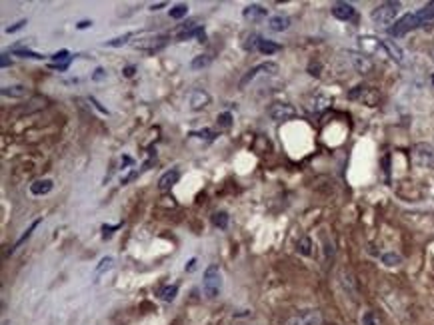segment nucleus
<instances>
[{
  "label": "nucleus",
  "instance_id": "obj_1",
  "mask_svg": "<svg viewBox=\"0 0 434 325\" xmlns=\"http://www.w3.org/2000/svg\"><path fill=\"white\" fill-rule=\"evenodd\" d=\"M202 289L208 299H216L222 289V273L218 265H208L202 277Z\"/></svg>",
  "mask_w": 434,
  "mask_h": 325
},
{
  "label": "nucleus",
  "instance_id": "obj_2",
  "mask_svg": "<svg viewBox=\"0 0 434 325\" xmlns=\"http://www.w3.org/2000/svg\"><path fill=\"white\" fill-rule=\"evenodd\" d=\"M166 44H168V36H164V34H152V36L136 38V40L132 42V48H134V50H140V52H146V54H154V52L162 50Z\"/></svg>",
  "mask_w": 434,
  "mask_h": 325
},
{
  "label": "nucleus",
  "instance_id": "obj_3",
  "mask_svg": "<svg viewBox=\"0 0 434 325\" xmlns=\"http://www.w3.org/2000/svg\"><path fill=\"white\" fill-rule=\"evenodd\" d=\"M412 162L418 168L434 170V148L430 144H416L412 148Z\"/></svg>",
  "mask_w": 434,
  "mask_h": 325
},
{
  "label": "nucleus",
  "instance_id": "obj_4",
  "mask_svg": "<svg viewBox=\"0 0 434 325\" xmlns=\"http://www.w3.org/2000/svg\"><path fill=\"white\" fill-rule=\"evenodd\" d=\"M400 2H382V4H378L374 10H372V20L376 22V24H390V22H394V18L398 16V10H400Z\"/></svg>",
  "mask_w": 434,
  "mask_h": 325
},
{
  "label": "nucleus",
  "instance_id": "obj_5",
  "mask_svg": "<svg viewBox=\"0 0 434 325\" xmlns=\"http://www.w3.org/2000/svg\"><path fill=\"white\" fill-rule=\"evenodd\" d=\"M268 116L270 120L274 122H288L296 116V108L288 102H274L270 108H268Z\"/></svg>",
  "mask_w": 434,
  "mask_h": 325
},
{
  "label": "nucleus",
  "instance_id": "obj_6",
  "mask_svg": "<svg viewBox=\"0 0 434 325\" xmlns=\"http://www.w3.org/2000/svg\"><path fill=\"white\" fill-rule=\"evenodd\" d=\"M284 325H322V313L318 309L300 311L292 317H288Z\"/></svg>",
  "mask_w": 434,
  "mask_h": 325
},
{
  "label": "nucleus",
  "instance_id": "obj_7",
  "mask_svg": "<svg viewBox=\"0 0 434 325\" xmlns=\"http://www.w3.org/2000/svg\"><path fill=\"white\" fill-rule=\"evenodd\" d=\"M346 56H348V60L352 62V66H354V70H356L358 74H370V72L374 70V62H372L364 52L348 50Z\"/></svg>",
  "mask_w": 434,
  "mask_h": 325
},
{
  "label": "nucleus",
  "instance_id": "obj_8",
  "mask_svg": "<svg viewBox=\"0 0 434 325\" xmlns=\"http://www.w3.org/2000/svg\"><path fill=\"white\" fill-rule=\"evenodd\" d=\"M348 98H350V100H360V102H364V104H368V106H376L380 94H378L374 88H370V86H356L354 90L348 92Z\"/></svg>",
  "mask_w": 434,
  "mask_h": 325
},
{
  "label": "nucleus",
  "instance_id": "obj_9",
  "mask_svg": "<svg viewBox=\"0 0 434 325\" xmlns=\"http://www.w3.org/2000/svg\"><path fill=\"white\" fill-rule=\"evenodd\" d=\"M412 28H418L416 14H404L400 20L394 22V26H390V34H392L394 38H400V36L408 34Z\"/></svg>",
  "mask_w": 434,
  "mask_h": 325
},
{
  "label": "nucleus",
  "instance_id": "obj_10",
  "mask_svg": "<svg viewBox=\"0 0 434 325\" xmlns=\"http://www.w3.org/2000/svg\"><path fill=\"white\" fill-rule=\"evenodd\" d=\"M262 72H264V74H276V72H278V64H276V62H262V64L254 66L252 70H248V72L244 74V78L240 80V84H238V86H240V90H244V88H246V84H248V82H252V80H254L258 74H262Z\"/></svg>",
  "mask_w": 434,
  "mask_h": 325
},
{
  "label": "nucleus",
  "instance_id": "obj_11",
  "mask_svg": "<svg viewBox=\"0 0 434 325\" xmlns=\"http://www.w3.org/2000/svg\"><path fill=\"white\" fill-rule=\"evenodd\" d=\"M210 104V94L204 90V88H196L192 94H190V108L192 110H202Z\"/></svg>",
  "mask_w": 434,
  "mask_h": 325
},
{
  "label": "nucleus",
  "instance_id": "obj_12",
  "mask_svg": "<svg viewBox=\"0 0 434 325\" xmlns=\"http://www.w3.org/2000/svg\"><path fill=\"white\" fill-rule=\"evenodd\" d=\"M332 16L338 20H350L354 16V6L350 2H334L332 4Z\"/></svg>",
  "mask_w": 434,
  "mask_h": 325
},
{
  "label": "nucleus",
  "instance_id": "obj_13",
  "mask_svg": "<svg viewBox=\"0 0 434 325\" xmlns=\"http://www.w3.org/2000/svg\"><path fill=\"white\" fill-rule=\"evenodd\" d=\"M242 16H244V20H248V22H260L262 18H266V8L260 6V4H248V6L242 10Z\"/></svg>",
  "mask_w": 434,
  "mask_h": 325
},
{
  "label": "nucleus",
  "instance_id": "obj_14",
  "mask_svg": "<svg viewBox=\"0 0 434 325\" xmlns=\"http://www.w3.org/2000/svg\"><path fill=\"white\" fill-rule=\"evenodd\" d=\"M178 178H180L178 170H168V172H164V174L160 176V180H158V190H160V192H168V190L178 182Z\"/></svg>",
  "mask_w": 434,
  "mask_h": 325
},
{
  "label": "nucleus",
  "instance_id": "obj_15",
  "mask_svg": "<svg viewBox=\"0 0 434 325\" xmlns=\"http://www.w3.org/2000/svg\"><path fill=\"white\" fill-rule=\"evenodd\" d=\"M268 28L272 32H284V30L290 28V18H288L286 14H276V16H272L268 20Z\"/></svg>",
  "mask_w": 434,
  "mask_h": 325
},
{
  "label": "nucleus",
  "instance_id": "obj_16",
  "mask_svg": "<svg viewBox=\"0 0 434 325\" xmlns=\"http://www.w3.org/2000/svg\"><path fill=\"white\" fill-rule=\"evenodd\" d=\"M0 94H2L4 98H24V96H28V88H26V86H22V84L4 86L2 90H0Z\"/></svg>",
  "mask_w": 434,
  "mask_h": 325
},
{
  "label": "nucleus",
  "instance_id": "obj_17",
  "mask_svg": "<svg viewBox=\"0 0 434 325\" xmlns=\"http://www.w3.org/2000/svg\"><path fill=\"white\" fill-rule=\"evenodd\" d=\"M382 46H384V50H386V54L394 60V62H402L404 60V52L400 50V46L398 44H394L392 40H382Z\"/></svg>",
  "mask_w": 434,
  "mask_h": 325
},
{
  "label": "nucleus",
  "instance_id": "obj_18",
  "mask_svg": "<svg viewBox=\"0 0 434 325\" xmlns=\"http://www.w3.org/2000/svg\"><path fill=\"white\" fill-rule=\"evenodd\" d=\"M330 106V98L328 96H324V94H316L312 100H310V104H308V110L310 112H322V110H326Z\"/></svg>",
  "mask_w": 434,
  "mask_h": 325
},
{
  "label": "nucleus",
  "instance_id": "obj_19",
  "mask_svg": "<svg viewBox=\"0 0 434 325\" xmlns=\"http://www.w3.org/2000/svg\"><path fill=\"white\" fill-rule=\"evenodd\" d=\"M52 190V180H36L30 184V194L32 196H44Z\"/></svg>",
  "mask_w": 434,
  "mask_h": 325
},
{
  "label": "nucleus",
  "instance_id": "obj_20",
  "mask_svg": "<svg viewBox=\"0 0 434 325\" xmlns=\"http://www.w3.org/2000/svg\"><path fill=\"white\" fill-rule=\"evenodd\" d=\"M416 14V20H418V26H424V24H430L434 20V4H428L424 8H420Z\"/></svg>",
  "mask_w": 434,
  "mask_h": 325
},
{
  "label": "nucleus",
  "instance_id": "obj_21",
  "mask_svg": "<svg viewBox=\"0 0 434 325\" xmlns=\"http://www.w3.org/2000/svg\"><path fill=\"white\" fill-rule=\"evenodd\" d=\"M340 283L344 285L346 293H350L352 297H356V283H354L352 273H348V271H340Z\"/></svg>",
  "mask_w": 434,
  "mask_h": 325
},
{
  "label": "nucleus",
  "instance_id": "obj_22",
  "mask_svg": "<svg viewBox=\"0 0 434 325\" xmlns=\"http://www.w3.org/2000/svg\"><path fill=\"white\" fill-rule=\"evenodd\" d=\"M278 50H280V46H278L276 42L266 40V38H260V40H258V52L270 56V54H274V52H278Z\"/></svg>",
  "mask_w": 434,
  "mask_h": 325
},
{
  "label": "nucleus",
  "instance_id": "obj_23",
  "mask_svg": "<svg viewBox=\"0 0 434 325\" xmlns=\"http://www.w3.org/2000/svg\"><path fill=\"white\" fill-rule=\"evenodd\" d=\"M210 62H212V58H210L208 54H198V56H194V58H192V62H190V68H192V70H202V68L210 66Z\"/></svg>",
  "mask_w": 434,
  "mask_h": 325
},
{
  "label": "nucleus",
  "instance_id": "obj_24",
  "mask_svg": "<svg viewBox=\"0 0 434 325\" xmlns=\"http://www.w3.org/2000/svg\"><path fill=\"white\" fill-rule=\"evenodd\" d=\"M296 251H298L300 255H310V253H312V240H310L308 236L300 238L298 244H296Z\"/></svg>",
  "mask_w": 434,
  "mask_h": 325
},
{
  "label": "nucleus",
  "instance_id": "obj_25",
  "mask_svg": "<svg viewBox=\"0 0 434 325\" xmlns=\"http://www.w3.org/2000/svg\"><path fill=\"white\" fill-rule=\"evenodd\" d=\"M382 263L388 265V267H396V265L402 263V257L398 253H394V251H388V253H382Z\"/></svg>",
  "mask_w": 434,
  "mask_h": 325
},
{
  "label": "nucleus",
  "instance_id": "obj_26",
  "mask_svg": "<svg viewBox=\"0 0 434 325\" xmlns=\"http://www.w3.org/2000/svg\"><path fill=\"white\" fill-rule=\"evenodd\" d=\"M212 224H214L216 228H220V230H226V228H228V216H226V212H214V214H212Z\"/></svg>",
  "mask_w": 434,
  "mask_h": 325
},
{
  "label": "nucleus",
  "instance_id": "obj_27",
  "mask_svg": "<svg viewBox=\"0 0 434 325\" xmlns=\"http://www.w3.org/2000/svg\"><path fill=\"white\" fill-rule=\"evenodd\" d=\"M176 293H178V285L174 283V285H166L162 291H160V299L162 301H172L174 297H176Z\"/></svg>",
  "mask_w": 434,
  "mask_h": 325
},
{
  "label": "nucleus",
  "instance_id": "obj_28",
  "mask_svg": "<svg viewBox=\"0 0 434 325\" xmlns=\"http://www.w3.org/2000/svg\"><path fill=\"white\" fill-rule=\"evenodd\" d=\"M362 325H382V321H380V317H378V313H374V311H366L364 315H362Z\"/></svg>",
  "mask_w": 434,
  "mask_h": 325
},
{
  "label": "nucleus",
  "instance_id": "obj_29",
  "mask_svg": "<svg viewBox=\"0 0 434 325\" xmlns=\"http://www.w3.org/2000/svg\"><path fill=\"white\" fill-rule=\"evenodd\" d=\"M12 52L16 54V56H22V58H34V60H42V54H38V52H32V50H26V48H12Z\"/></svg>",
  "mask_w": 434,
  "mask_h": 325
},
{
  "label": "nucleus",
  "instance_id": "obj_30",
  "mask_svg": "<svg viewBox=\"0 0 434 325\" xmlns=\"http://www.w3.org/2000/svg\"><path fill=\"white\" fill-rule=\"evenodd\" d=\"M190 138H200V140H206V142H212V140L216 138V132H212V130H208V128H204V130H200V132H190Z\"/></svg>",
  "mask_w": 434,
  "mask_h": 325
},
{
  "label": "nucleus",
  "instance_id": "obj_31",
  "mask_svg": "<svg viewBox=\"0 0 434 325\" xmlns=\"http://www.w3.org/2000/svg\"><path fill=\"white\" fill-rule=\"evenodd\" d=\"M186 12H188V6H186V4H176L174 8H170V18L180 20V18L186 16Z\"/></svg>",
  "mask_w": 434,
  "mask_h": 325
},
{
  "label": "nucleus",
  "instance_id": "obj_32",
  "mask_svg": "<svg viewBox=\"0 0 434 325\" xmlns=\"http://www.w3.org/2000/svg\"><path fill=\"white\" fill-rule=\"evenodd\" d=\"M216 122H218V128L228 130V128L232 126V114H230V112H222V114L216 118Z\"/></svg>",
  "mask_w": 434,
  "mask_h": 325
},
{
  "label": "nucleus",
  "instance_id": "obj_33",
  "mask_svg": "<svg viewBox=\"0 0 434 325\" xmlns=\"http://www.w3.org/2000/svg\"><path fill=\"white\" fill-rule=\"evenodd\" d=\"M40 222H42V220H36V222H32V226H30V228H28V230H26V234H22V238H20V240H18V242H16V244H14V247H12V249H10V251H14V249H16V247H20V245H22V244H24V242H26V240H28V238H30V234H32V232H34V228H36V226H38V224H40Z\"/></svg>",
  "mask_w": 434,
  "mask_h": 325
},
{
  "label": "nucleus",
  "instance_id": "obj_34",
  "mask_svg": "<svg viewBox=\"0 0 434 325\" xmlns=\"http://www.w3.org/2000/svg\"><path fill=\"white\" fill-rule=\"evenodd\" d=\"M134 34L132 32H128V34H124V36H118V38H114V40H108V42H104V46H122V44H126L130 38H132Z\"/></svg>",
  "mask_w": 434,
  "mask_h": 325
},
{
  "label": "nucleus",
  "instance_id": "obj_35",
  "mask_svg": "<svg viewBox=\"0 0 434 325\" xmlns=\"http://www.w3.org/2000/svg\"><path fill=\"white\" fill-rule=\"evenodd\" d=\"M112 263H114V259H112V257H104V259H100V263H98V265H96V269H94V275H100L102 271L110 269V267H112Z\"/></svg>",
  "mask_w": 434,
  "mask_h": 325
},
{
  "label": "nucleus",
  "instance_id": "obj_36",
  "mask_svg": "<svg viewBox=\"0 0 434 325\" xmlns=\"http://www.w3.org/2000/svg\"><path fill=\"white\" fill-rule=\"evenodd\" d=\"M258 40H260V36H254V34H252V36H248V42L244 44V48H246V50H250V52H252L254 48L258 50Z\"/></svg>",
  "mask_w": 434,
  "mask_h": 325
},
{
  "label": "nucleus",
  "instance_id": "obj_37",
  "mask_svg": "<svg viewBox=\"0 0 434 325\" xmlns=\"http://www.w3.org/2000/svg\"><path fill=\"white\" fill-rule=\"evenodd\" d=\"M122 224H118V226H102V238L106 240V238H110L112 234H114V230H118Z\"/></svg>",
  "mask_w": 434,
  "mask_h": 325
},
{
  "label": "nucleus",
  "instance_id": "obj_38",
  "mask_svg": "<svg viewBox=\"0 0 434 325\" xmlns=\"http://www.w3.org/2000/svg\"><path fill=\"white\" fill-rule=\"evenodd\" d=\"M24 24H26V20H20V22H16L14 26H8V28H6V32H8V34H12V32H18V30H20Z\"/></svg>",
  "mask_w": 434,
  "mask_h": 325
},
{
  "label": "nucleus",
  "instance_id": "obj_39",
  "mask_svg": "<svg viewBox=\"0 0 434 325\" xmlns=\"http://www.w3.org/2000/svg\"><path fill=\"white\" fill-rule=\"evenodd\" d=\"M104 76H106V72H104V70H102V68H98V70H96V72H94V76H92V80H102V78H104Z\"/></svg>",
  "mask_w": 434,
  "mask_h": 325
},
{
  "label": "nucleus",
  "instance_id": "obj_40",
  "mask_svg": "<svg viewBox=\"0 0 434 325\" xmlns=\"http://www.w3.org/2000/svg\"><path fill=\"white\" fill-rule=\"evenodd\" d=\"M134 72H136V68H134V66H126V68H124V76H128V78H130V76H134Z\"/></svg>",
  "mask_w": 434,
  "mask_h": 325
},
{
  "label": "nucleus",
  "instance_id": "obj_41",
  "mask_svg": "<svg viewBox=\"0 0 434 325\" xmlns=\"http://www.w3.org/2000/svg\"><path fill=\"white\" fill-rule=\"evenodd\" d=\"M0 64H2V68L10 66V60H8V54H2V58H0Z\"/></svg>",
  "mask_w": 434,
  "mask_h": 325
},
{
  "label": "nucleus",
  "instance_id": "obj_42",
  "mask_svg": "<svg viewBox=\"0 0 434 325\" xmlns=\"http://www.w3.org/2000/svg\"><path fill=\"white\" fill-rule=\"evenodd\" d=\"M194 267H196V259L192 257V259L188 261V265H186V271H194Z\"/></svg>",
  "mask_w": 434,
  "mask_h": 325
},
{
  "label": "nucleus",
  "instance_id": "obj_43",
  "mask_svg": "<svg viewBox=\"0 0 434 325\" xmlns=\"http://www.w3.org/2000/svg\"><path fill=\"white\" fill-rule=\"evenodd\" d=\"M88 26H92V22H90V20H82V22L78 24V28H80V30H84V28H88Z\"/></svg>",
  "mask_w": 434,
  "mask_h": 325
},
{
  "label": "nucleus",
  "instance_id": "obj_44",
  "mask_svg": "<svg viewBox=\"0 0 434 325\" xmlns=\"http://www.w3.org/2000/svg\"><path fill=\"white\" fill-rule=\"evenodd\" d=\"M162 6H166V2H156V4H152V6H150V10H160Z\"/></svg>",
  "mask_w": 434,
  "mask_h": 325
},
{
  "label": "nucleus",
  "instance_id": "obj_45",
  "mask_svg": "<svg viewBox=\"0 0 434 325\" xmlns=\"http://www.w3.org/2000/svg\"><path fill=\"white\" fill-rule=\"evenodd\" d=\"M432 84H434V74H432Z\"/></svg>",
  "mask_w": 434,
  "mask_h": 325
}]
</instances>
